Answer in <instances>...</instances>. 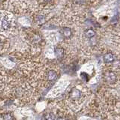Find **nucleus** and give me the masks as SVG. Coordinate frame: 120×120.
<instances>
[{"label": "nucleus", "mask_w": 120, "mask_h": 120, "mask_svg": "<svg viewBox=\"0 0 120 120\" xmlns=\"http://www.w3.org/2000/svg\"><path fill=\"white\" fill-rule=\"evenodd\" d=\"M81 95H82V92L80 89H78L77 88H73L71 90L70 92L71 98H72L74 100H77L79 98H80Z\"/></svg>", "instance_id": "f257e3e1"}, {"label": "nucleus", "mask_w": 120, "mask_h": 120, "mask_svg": "<svg viewBox=\"0 0 120 120\" xmlns=\"http://www.w3.org/2000/svg\"><path fill=\"white\" fill-rule=\"evenodd\" d=\"M105 79H106V80L108 82H110V83H113V82L116 81L117 77H116V75L114 72L109 71V72H107L106 75H105Z\"/></svg>", "instance_id": "f03ea898"}, {"label": "nucleus", "mask_w": 120, "mask_h": 120, "mask_svg": "<svg viewBox=\"0 0 120 120\" xmlns=\"http://www.w3.org/2000/svg\"><path fill=\"white\" fill-rule=\"evenodd\" d=\"M60 33L65 38H70L71 35H72V30L68 27H63L60 29Z\"/></svg>", "instance_id": "7ed1b4c3"}, {"label": "nucleus", "mask_w": 120, "mask_h": 120, "mask_svg": "<svg viewBox=\"0 0 120 120\" xmlns=\"http://www.w3.org/2000/svg\"><path fill=\"white\" fill-rule=\"evenodd\" d=\"M103 59L105 63H112L114 62L115 57L112 52H107L104 56Z\"/></svg>", "instance_id": "20e7f679"}, {"label": "nucleus", "mask_w": 120, "mask_h": 120, "mask_svg": "<svg viewBox=\"0 0 120 120\" xmlns=\"http://www.w3.org/2000/svg\"><path fill=\"white\" fill-rule=\"evenodd\" d=\"M54 52H55V55H56V58H57V59H60L63 58V56H64V50L62 47H56Z\"/></svg>", "instance_id": "39448f33"}, {"label": "nucleus", "mask_w": 120, "mask_h": 120, "mask_svg": "<svg viewBox=\"0 0 120 120\" xmlns=\"http://www.w3.org/2000/svg\"><path fill=\"white\" fill-rule=\"evenodd\" d=\"M84 35H85V36L86 38H87L92 39V38H95V31H94L93 29H86V31H85Z\"/></svg>", "instance_id": "423d86ee"}, {"label": "nucleus", "mask_w": 120, "mask_h": 120, "mask_svg": "<svg viewBox=\"0 0 120 120\" xmlns=\"http://www.w3.org/2000/svg\"><path fill=\"white\" fill-rule=\"evenodd\" d=\"M47 78H48V80L53 81L57 78V74H56V72L53 70L49 71L47 73Z\"/></svg>", "instance_id": "0eeeda50"}, {"label": "nucleus", "mask_w": 120, "mask_h": 120, "mask_svg": "<svg viewBox=\"0 0 120 120\" xmlns=\"http://www.w3.org/2000/svg\"><path fill=\"white\" fill-rule=\"evenodd\" d=\"M44 120H58V119L53 113L48 112L44 116Z\"/></svg>", "instance_id": "6e6552de"}, {"label": "nucleus", "mask_w": 120, "mask_h": 120, "mask_svg": "<svg viewBox=\"0 0 120 120\" xmlns=\"http://www.w3.org/2000/svg\"><path fill=\"white\" fill-rule=\"evenodd\" d=\"M2 27L3 29H8L9 27H10V23L6 19H3V20H2Z\"/></svg>", "instance_id": "1a4fd4ad"}, {"label": "nucleus", "mask_w": 120, "mask_h": 120, "mask_svg": "<svg viewBox=\"0 0 120 120\" xmlns=\"http://www.w3.org/2000/svg\"><path fill=\"white\" fill-rule=\"evenodd\" d=\"M2 120H14V117L11 113H5L2 116Z\"/></svg>", "instance_id": "9d476101"}, {"label": "nucleus", "mask_w": 120, "mask_h": 120, "mask_svg": "<svg viewBox=\"0 0 120 120\" xmlns=\"http://www.w3.org/2000/svg\"><path fill=\"white\" fill-rule=\"evenodd\" d=\"M44 1L45 2H50L51 0H44Z\"/></svg>", "instance_id": "9b49d317"}]
</instances>
